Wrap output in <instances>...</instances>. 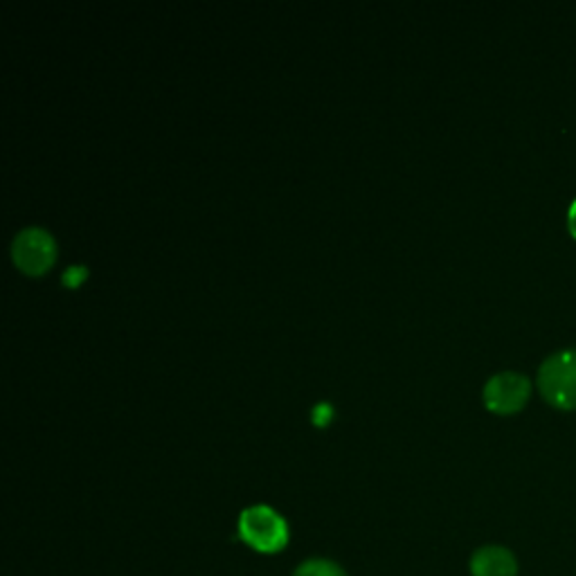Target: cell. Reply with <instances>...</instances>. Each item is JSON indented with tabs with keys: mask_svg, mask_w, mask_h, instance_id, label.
<instances>
[{
	"mask_svg": "<svg viewBox=\"0 0 576 576\" xmlns=\"http://www.w3.org/2000/svg\"><path fill=\"white\" fill-rule=\"evenodd\" d=\"M239 539L259 554H280L289 543L286 520L268 505L246 507L237 525Z\"/></svg>",
	"mask_w": 576,
	"mask_h": 576,
	"instance_id": "6da1fadb",
	"label": "cell"
},
{
	"mask_svg": "<svg viewBox=\"0 0 576 576\" xmlns=\"http://www.w3.org/2000/svg\"><path fill=\"white\" fill-rule=\"evenodd\" d=\"M539 390L554 408L576 410V348L554 352L543 361Z\"/></svg>",
	"mask_w": 576,
	"mask_h": 576,
	"instance_id": "7a4b0ae2",
	"label": "cell"
},
{
	"mask_svg": "<svg viewBox=\"0 0 576 576\" xmlns=\"http://www.w3.org/2000/svg\"><path fill=\"white\" fill-rule=\"evenodd\" d=\"M531 392V383L525 374L520 372H501L493 374L484 383V403L489 410L501 412V414H512L518 412Z\"/></svg>",
	"mask_w": 576,
	"mask_h": 576,
	"instance_id": "3957f363",
	"label": "cell"
},
{
	"mask_svg": "<svg viewBox=\"0 0 576 576\" xmlns=\"http://www.w3.org/2000/svg\"><path fill=\"white\" fill-rule=\"evenodd\" d=\"M12 257L25 273H44L55 259V242L44 227H25L12 242Z\"/></svg>",
	"mask_w": 576,
	"mask_h": 576,
	"instance_id": "277c9868",
	"label": "cell"
},
{
	"mask_svg": "<svg viewBox=\"0 0 576 576\" xmlns=\"http://www.w3.org/2000/svg\"><path fill=\"white\" fill-rule=\"evenodd\" d=\"M469 567L473 576H518V559L503 545L480 548L471 556Z\"/></svg>",
	"mask_w": 576,
	"mask_h": 576,
	"instance_id": "5b68a950",
	"label": "cell"
},
{
	"mask_svg": "<svg viewBox=\"0 0 576 576\" xmlns=\"http://www.w3.org/2000/svg\"><path fill=\"white\" fill-rule=\"evenodd\" d=\"M293 576H348L344 574V569L329 561V559H309V561H304Z\"/></svg>",
	"mask_w": 576,
	"mask_h": 576,
	"instance_id": "8992f818",
	"label": "cell"
},
{
	"mask_svg": "<svg viewBox=\"0 0 576 576\" xmlns=\"http://www.w3.org/2000/svg\"><path fill=\"white\" fill-rule=\"evenodd\" d=\"M329 412H331L329 403H320V405L314 410V421H316V424H322V421H327V419H329Z\"/></svg>",
	"mask_w": 576,
	"mask_h": 576,
	"instance_id": "52a82bcc",
	"label": "cell"
},
{
	"mask_svg": "<svg viewBox=\"0 0 576 576\" xmlns=\"http://www.w3.org/2000/svg\"><path fill=\"white\" fill-rule=\"evenodd\" d=\"M567 227H569V233L576 237V201L569 205V212H567Z\"/></svg>",
	"mask_w": 576,
	"mask_h": 576,
	"instance_id": "ba28073f",
	"label": "cell"
},
{
	"mask_svg": "<svg viewBox=\"0 0 576 576\" xmlns=\"http://www.w3.org/2000/svg\"><path fill=\"white\" fill-rule=\"evenodd\" d=\"M77 275H84L82 268H68V273L63 275V280H66V282H72V284H77Z\"/></svg>",
	"mask_w": 576,
	"mask_h": 576,
	"instance_id": "9c48e42d",
	"label": "cell"
}]
</instances>
